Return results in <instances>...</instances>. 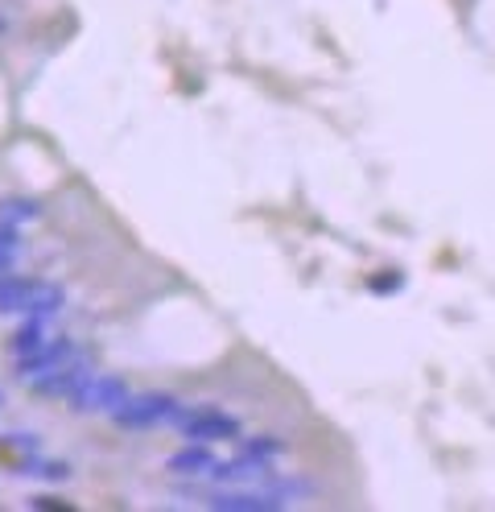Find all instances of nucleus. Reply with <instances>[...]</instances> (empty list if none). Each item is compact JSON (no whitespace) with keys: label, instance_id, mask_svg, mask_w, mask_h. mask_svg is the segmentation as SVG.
I'll return each instance as SVG.
<instances>
[{"label":"nucleus","instance_id":"obj_1","mask_svg":"<svg viewBox=\"0 0 495 512\" xmlns=\"http://www.w3.org/2000/svg\"><path fill=\"white\" fill-rule=\"evenodd\" d=\"M182 401L174 393H128L108 418L112 426L120 430H132V434H145V430H161V426H174L182 418Z\"/></svg>","mask_w":495,"mask_h":512},{"label":"nucleus","instance_id":"obj_2","mask_svg":"<svg viewBox=\"0 0 495 512\" xmlns=\"http://www.w3.org/2000/svg\"><path fill=\"white\" fill-rule=\"evenodd\" d=\"M174 430H182V438H194V442H231L244 434V418L227 409H215V405H194V409H182V418L174 422Z\"/></svg>","mask_w":495,"mask_h":512},{"label":"nucleus","instance_id":"obj_3","mask_svg":"<svg viewBox=\"0 0 495 512\" xmlns=\"http://www.w3.org/2000/svg\"><path fill=\"white\" fill-rule=\"evenodd\" d=\"M128 397V380L124 376H87L79 389L66 397V405L79 409V413H112L120 401Z\"/></svg>","mask_w":495,"mask_h":512},{"label":"nucleus","instance_id":"obj_4","mask_svg":"<svg viewBox=\"0 0 495 512\" xmlns=\"http://www.w3.org/2000/svg\"><path fill=\"white\" fill-rule=\"evenodd\" d=\"M75 356H79V343L71 335H50L42 347H33L29 356H13V372L21 380H33V376H42V372L62 368L66 360H75Z\"/></svg>","mask_w":495,"mask_h":512},{"label":"nucleus","instance_id":"obj_5","mask_svg":"<svg viewBox=\"0 0 495 512\" xmlns=\"http://www.w3.org/2000/svg\"><path fill=\"white\" fill-rule=\"evenodd\" d=\"M207 508L215 512H281L285 504L269 492H260L252 484H240V488H219L207 496Z\"/></svg>","mask_w":495,"mask_h":512},{"label":"nucleus","instance_id":"obj_6","mask_svg":"<svg viewBox=\"0 0 495 512\" xmlns=\"http://www.w3.org/2000/svg\"><path fill=\"white\" fill-rule=\"evenodd\" d=\"M87 376H91V364H83V360L75 356V360H66L62 368H54V372L33 376L29 389H33V397H46V401H50V397H62V401H66Z\"/></svg>","mask_w":495,"mask_h":512},{"label":"nucleus","instance_id":"obj_7","mask_svg":"<svg viewBox=\"0 0 495 512\" xmlns=\"http://www.w3.org/2000/svg\"><path fill=\"white\" fill-rule=\"evenodd\" d=\"M42 277H25V273H5L0 277V314H25L33 306V298L42 294Z\"/></svg>","mask_w":495,"mask_h":512},{"label":"nucleus","instance_id":"obj_8","mask_svg":"<svg viewBox=\"0 0 495 512\" xmlns=\"http://www.w3.org/2000/svg\"><path fill=\"white\" fill-rule=\"evenodd\" d=\"M260 475H269V463H256L248 455H236V459H215L203 479L223 484V488H240V484H256Z\"/></svg>","mask_w":495,"mask_h":512},{"label":"nucleus","instance_id":"obj_9","mask_svg":"<svg viewBox=\"0 0 495 512\" xmlns=\"http://www.w3.org/2000/svg\"><path fill=\"white\" fill-rule=\"evenodd\" d=\"M252 488H260V492L277 496L281 504H297V500H310V496H318V484H314V479H306V475H277V471L260 475Z\"/></svg>","mask_w":495,"mask_h":512},{"label":"nucleus","instance_id":"obj_10","mask_svg":"<svg viewBox=\"0 0 495 512\" xmlns=\"http://www.w3.org/2000/svg\"><path fill=\"white\" fill-rule=\"evenodd\" d=\"M215 463V451H211V442H186L182 451H174L170 459H165V467H170L174 475H207Z\"/></svg>","mask_w":495,"mask_h":512},{"label":"nucleus","instance_id":"obj_11","mask_svg":"<svg viewBox=\"0 0 495 512\" xmlns=\"http://www.w3.org/2000/svg\"><path fill=\"white\" fill-rule=\"evenodd\" d=\"M25 323L13 331V339H9V351L13 356H29L33 347H42L46 339H50V327H54V318H42V314H21Z\"/></svg>","mask_w":495,"mask_h":512},{"label":"nucleus","instance_id":"obj_12","mask_svg":"<svg viewBox=\"0 0 495 512\" xmlns=\"http://www.w3.org/2000/svg\"><path fill=\"white\" fill-rule=\"evenodd\" d=\"M285 451H289V442L277 438V434H248V438L240 442V455H248V459H256V463H269V467H273Z\"/></svg>","mask_w":495,"mask_h":512},{"label":"nucleus","instance_id":"obj_13","mask_svg":"<svg viewBox=\"0 0 495 512\" xmlns=\"http://www.w3.org/2000/svg\"><path fill=\"white\" fill-rule=\"evenodd\" d=\"M0 219L25 228V223H38L42 219V203L33 199V195H9V199H0Z\"/></svg>","mask_w":495,"mask_h":512},{"label":"nucleus","instance_id":"obj_14","mask_svg":"<svg viewBox=\"0 0 495 512\" xmlns=\"http://www.w3.org/2000/svg\"><path fill=\"white\" fill-rule=\"evenodd\" d=\"M21 475H38V479H66L71 475V467L58 463V459H46L42 451H25V459L17 463Z\"/></svg>","mask_w":495,"mask_h":512},{"label":"nucleus","instance_id":"obj_15","mask_svg":"<svg viewBox=\"0 0 495 512\" xmlns=\"http://www.w3.org/2000/svg\"><path fill=\"white\" fill-rule=\"evenodd\" d=\"M401 285H405L401 273H384V277H372V281H368V290H372V294H396Z\"/></svg>","mask_w":495,"mask_h":512},{"label":"nucleus","instance_id":"obj_16","mask_svg":"<svg viewBox=\"0 0 495 512\" xmlns=\"http://www.w3.org/2000/svg\"><path fill=\"white\" fill-rule=\"evenodd\" d=\"M29 508H54V512H71L75 504L71 500H58V496H33Z\"/></svg>","mask_w":495,"mask_h":512},{"label":"nucleus","instance_id":"obj_17","mask_svg":"<svg viewBox=\"0 0 495 512\" xmlns=\"http://www.w3.org/2000/svg\"><path fill=\"white\" fill-rule=\"evenodd\" d=\"M17 256H21V252H0V277H5V273H13Z\"/></svg>","mask_w":495,"mask_h":512},{"label":"nucleus","instance_id":"obj_18","mask_svg":"<svg viewBox=\"0 0 495 512\" xmlns=\"http://www.w3.org/2000/svg\"><path fill=\"white\" fill-rule=\"evenodd\" d=\"M0 401H5V397H0Z\"/></svg>","mask_w":495,"mask_h":512}]
</instances>
